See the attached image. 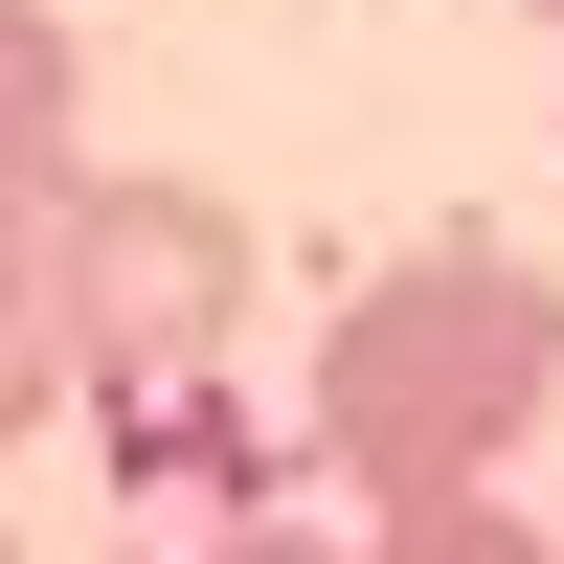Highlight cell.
Masks as SVG:
<instances>
[{
	"label": "cell",
	"mask_w": 564,
	"mask_h": 564,
	"mask_svg": "<svg viewBox=\"0 0 564 564\" xmlns=\"http://www.w3.org/2000/svg\"><path fill=\"white\" fill-rule=\"evenodd\" d=\"M249 204L226 181H68V406H135V384H226V339H249Z\"/></svg>",
	"instance_id": "7a4b0ae2"
},
{
	"label": "cell",
	"mask_w": 564,
	"mask_h": 564,
	"mask_svg": "<svg viewBox=\"0 0 564 564\" xmlns=\"http://www.w3.org/2000/svg\"><path fill=\"white\" fill-rule=\"evenodd\" d=\"M0 564H23V520H0Z\"/></svg>",
	"instance_id": "ba28073f"
},
{
	"label": "cell",
	"mask_w": 564,
	"mask_h": 564,
	"mask_svg": "<svg viewBox=\"0 0 564 564\" xmlns=\"http://www.w3.org/2000/svg\"><path fill=\"white\" fill-rule=\"evenodd\" d=\"M361 564H564L520 497H406V520H361Z\"/></svg>",
	"instance_id": "5b68a950"
},
{
	"label": "cell",
	"mask_w": 564,
	"mask_h": 564,
	"mask_svg": "<svg viewBox=\"0 0 564 564\" xmlns=\"http://www.w3.org/2000/svg\"><path fill=\"white\" fill-rule=\"evenodd\" d=\"M68 68H90V45L45 23V0H0V135H23V159H90V135H68Z\"/></svg>",
	"instance_id": "52a82bcc"
},
{
	"label": "cell",
	"mask_w": 564,
	"mask_h": 564,
	"mask_svg": "<svg viewBox=\"0 0 564 564\" xmlns=\"http://www.w3.org/2000/svg\"><path fill=\"white\" fill-rule=\"evenodd\" d=\"M542 23H564V0H542Z\"/></svg>",
	"instance_id": "9c48e42d"
},
{
	"label": "cell",
	"mask_w": 564,
	"mask_h": 564,
	"mask_svg": "<svg viewBox=\"0 0 564 564\" xmlns=\"http://www.w3.org/2000/svg\"><path fill=\"white\" fill-rule=\"evenodd\" d=\"M316 475L361 497V520H406V497H497L520 475V430L564 406V294L520 249H384L339 316H316Z\"/></svg>",
	"instance_id": "6da1fadb"
},
{
	"label": "cell",
	"mask_w": 564,
	"mask_h": 564,
	"mask_svg": "<svg viewBox=\"0 0 564 564\" xmlns=\"http://www.w3.org/2000/svg\"><path fill=\"white\" fill-rule=\"evenodd\" d=\"M68 181L90 159H23L0 135V452L68 406Z\"/></svg>",
	"instance_id": "3957f363"
},
{
	"label": "cell",
	"mask_w": 564,
	"mask_h": 564,
	"mask_svg": "<svg viewBox=\"0 0 564 564\" xmlns=\"http://www.w3.org/2000/svg\"><path fill=\"white\" fill-rule=\"evenodd\" d=\"M90 452H113L135 497H226V520H249V497H294V452H271L226 384H135V406H90Z\"/></svg>",
	"instance_id": "277c9868"
},
{
	"label": "cell",
	"mask_w": 564,
	"mask_h": 564,
	"mask_svg": "<svg viewBox=\"0 0 564 564\" xmlns=\"http://www.w3.org/2000/svg\"><path fill=\"white\" fill-rule=\"evenodd\" d=\"M113 564H361V520H316V497H249V520H181V542H113Z\"/></svg>",
	"instance_id": "8992f818"
}]
</instances>
